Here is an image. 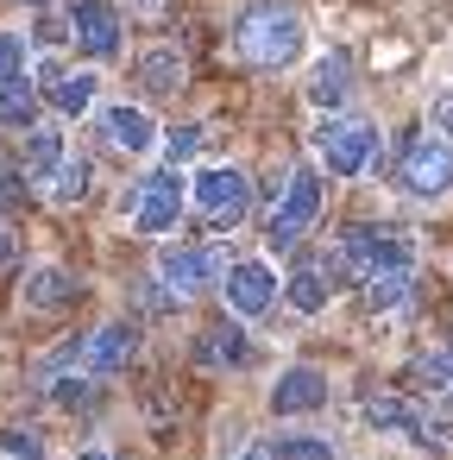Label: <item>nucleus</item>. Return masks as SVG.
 <instances>
[{
  "label": "nucleus",
  "mask_w": 453,
  "mask_h": 460,
  "mask_svg": "<svg viewBox=\"0 0 453 460\" xmlns=\"http://www.w3.org/2000/svg\"><path fill=\"white\" fill-rule=\"evenodd\" d=\"M189 202H196L208 221L233 227V221L252 208V183H246V171H233V164H208L202 177H189Z\"/></svg>",
  "instance_id": "7ed1b4c3"
},
{
  "label": "nucleus",
  "mask_w": 453,
  "mask_h": 460,
  "mask_svg": "<svg viewBox=\"0 0 453 460\" xmlns=\"http://www.w3.org/2000/svg\"><path fill=\"white\" fill-rule=\"evenodd\" d=\"M183 196H189V177H183V171L145 177L139 196H133V227H139L145 240H164V234L177 227V215H183Z\"/></svg>",
  "instance_id": "20e7f679"
},
{
  "label": "nucleus",
  "mask_w": 453,
  "mask_h": 460,
  "mask_svg": "<svg viewBox=\"0 0 453 460\" xmlns=\"http://www.w3.org/2000/svg\"><path fill=\"white\" fill-rule=\"evenodd\" d=\"M51 102H57V114H89V108H95V76H89V70L57 76V83H51Z\"/></svg>",
  "instance_id": "5701e85b"
},
{
  "label": "nucleus",
  "mask_w": 453,
  "mask_h": 460,
  "mask_svg": "<svg viewBox=\"0 0 453 460\" xmlns=\"http://www.w3.org/2000/svg\"><path fill=\"white\" fill-rule=\"evenodd\" d=\"M83 460H108V454H101V447H89V454H83Z\"/></svg>",
  "instance_id": "72a5a7b5"
},
{
  "label": "nucleus",
  "mask_w": 453,
  "mask_h": 460,
  "mask_svg": "<svg viewBox=\"0 0 453 460\" xmlns=\"http://www.w3.org/2000/svg\"><path fill=\"white\" fill-rule=\"evenodd\" d=\"M447 391H453V385H447Z\"/></svg>",
  "instance_id": "c9c22d12"
},
{
  "label": "nucleus",
  "mask_w": 453,
  "mask_h": 460,
  "mask_svg": "<svg viewBox=\"0 0 453 460\" xmlns=\"http://www.w3.org/2000/svg\"><path fill=\"white\" fill-rule=\"evenodd\" d=\"M371 146H378V133L365 127V120H321L315 127V152H321V164L334 171V177H359L365 164H371Z\"/></svg>",
  "instance_id": "39448f33"
},
{
  "label": "nucleus",
  "mask_w": 453,
  "mask_h": 460,
  "mask_svg": "<svg viewBox=\"0 0 453 460\" xmlns=\"http://www.w3.org/2000/svg\"><path fill=\"white\" fill-rule=\"evenodd\" d=\"M20 64H26V39L20 32H0V89L20 76Z\"/></svg>",
  "instance_id": "bb28decb"
},
{
  "label": "nucleus",
  "mask_w": 453,
  "mask_h": 460,
  "mask_svg": "<svg viewBox=\"0 0 453 460\" xmlns=\"http://www.w3.org/2000/svg\"><path fill=\"white\" fill-rule=\"evenodd\" d=\"M327 278H321V265H296V278H290V309L296 315H321L327 309Z\"/></svg>",
  "instance_id": "412c9836"
},
{
  "label": "nucleus",
  "mask_w": 453,
  "mask_h": 460,
  "mask_svg": "<svg viewBox=\"0 0 453 460\" xmlns=\"http://www.w3.org/2000/svg\"><path fill=\"white\" fill-rule=\"evenodd\" d=\"M133 353H139V328H133V322H108V328H95V334L83 341V372L108 378V372H120Z\"/></svg>",
  "instance_id": "9b49d317"
},
{
  "label": "nucleus",
  "mask_w": 453,
  "mask_h": 460,
  "mask_svg": "<svg viewBox=\"0 0 453 460\" xmlns=\"http://www.w3.org/2000/svg\"><path fill=\"white\" fill-rule=\"evenodd\" d=\"M346 89H353V83H346V58H340V51L309 70V102H315L321 114H334V108L346 102Z\"/></svg>",
  "instance_id": "dca6fc26"
},
{
  "label": "nucleus",
  "mask_w": 453,
  "mask_h": 460,
  "mask_svg": "<svg viewBox=\"0 0 453 460\" xmlns=\"http://www.w3.org/2000/svg\"><path fill=\"white\" fill-rule=\"evenodd\" d=\"M196 146H202V127H177V133H164V158H170V171H177V164H189V158H196Z\"/></svg>",
  "instance_id": "a878e982"
},
{
  "label": "nucleus",
  "mask_w": 453,
  "mask_h": 460,
  "mask_svg": "<svg viewBox=\"0 0 453 460\" xmlns=\"http://www.w3.org/2000/svg\"><path fill=\"white\" fill-rule=\"evenodd\" d=\"M271 460H334V447H327V435H283L271 447Z\"/></svg>",
  "instance_id": "b1692460"
},
{
  "label": "nucleus",
  "mask_w": 453,
  "mask_h": 460,
  "mask_svg": "<svg viewBox=\"0 0 453 460\" xmlns=\"http://www.w3.org/2000/svg\"><path fill=\"white\" fill-rule=\"evenodd\" d=\"M227 309L233 315H265L271 303H277V278H271V265H258V259H246V265H227Z\"/></svg>",
  "instance_id": "9d476101"
},
{
  "label": "nucleus",
  "mask_w": 453,
  "mask_h": 460,
  "mask_svg": "<svg viewBox=\"0 0 453 460\" xmlns=\"http://www.w3.org/2000/svg\"><path fill=\"white\" fill-rule=\"evenodd\" d=\"M447 385H453V353L415 359V391H447Z\"/></svg>",
  "instance_id": "393cba45"
},
{
  "label": "nucleus",
  "mask_w": 453,
  "mask_h": 460,
  "mask_svg": "<svg viewBox=\"0 0 453 460\" xmlns=\"http://www.w3.org/2000/svg\"><path fill=\"white\" fill-rule=\"evenodd\" d=\"M0 127H20V133L39 127V89L26 76H13L7 89H0Z\"/></svg>",
  "instance_id": "6ab92c4d"
},
{
  "label": "nucleus",
  "mask_w": 453,
  "mask_h": 460,
  "mask_svg": "<svg viewBox=\"0 0 453 460\" xmlns=\"http://www.w3.org/2000/svg\"><path fill=\"white\" fill-rule=\"evenodd\" d=\"M95 127H101V139L114 146V152H152L158 146V127H152V114L145 108H133V102H114V108H101L95 114Z\"/></svg>",
  "instance_id": "1a4fd4ad"
},
{
  "label": "nucleus",
  "mask_w": 453,
  "mask_h": 460,
  "mask_svg": "<svg viewBox=\"0 0 453 460\" xmlns=\"http://www.w3.org/2000/svg\"><path fill=\"white\" fill-rule=\"evenodd\" d=\"M434 127H447V133H453V102H434Z\"/></svg>",
  "instance_id": "c756f323"
},
{
  "label": "nucleus",
  "mask_w": 453,
  "mask_h": 460,
  "mask_svg": "<svg viewBox=\"0 0 453 460\" xmlns=\"http://www.w3.org/2000/svg\"><path fill=\"white\" fill-rule=\"evenodd\" d=\"M315 208H321V177L315 171H290V183H283V196H277V208H271V252H290L302 234H309V221H315Z\"/></svg>",
  "instance_id": "f03ea898"
},
{
  "label": "nucleus",
  "mask_w": 453,
  "mask_h": 460,
  "mask_svg": "<svg viewBox=\"0 0 453 460\" xmlns=\"http://www.w3.org/2000/svg\"><path fill=\"white\" fill-rule=\"evenodd\" d=\"M45 196H51L57 208H70V202H83V196H89V158H76V152H70V158L57 164V177L45 183Z\"/></svg>",
  "instance_id": "4be33fe9"
},
{
  "label": "nucleus",
  "mask_w": 453,
  "mask_h": 460,
  "mask_svg": "<svg viewBox=\"0 0 453 460\" xmlns=\"http://www.w3.org/2000/svg\"><path fill=\"white\" fill-rule=\"evenodd\" d=\"M7 460H45V435L39 429H7Z\"/></svg>",
  "instance_id": "cd10ccee"
},
{
  "label": "nucleus",
  "mask_w": 453,
  "mask_h": 460,
  "mask_svg": "<svg viewBox=\"0 0 453 460\" xmlns=\"http://www.w3.org/2000/svg\"><path fill=\"white\" fill-rule=\"evenodd\" d=\"M51 403H64V410H70V403H89V385H83V378H57V385H51Z\"/></svg>",
  "instance_id": "c85d7f7f"
},
{
  "label": "nucleus",
  "mask_w": 453,
  "mask_h": 460,
  "mask_svg": "<svg viewBox=\"0 0 453 460\" xmlns=\"http://www.w3.org/2000/svg\"><path fill=\"white\" fill-rule=\"evenodd\" d=\"M415 202H440L453 190V146L447 139H415L403 152V177H396Z\"/></svg>",
  "instance_id": "423d86ee"
},
{
  "label": "nucleus",
  "mask_w": 453,
  "mask_h": 460,
  "mask_svg": "<svg viewBox=\"0 0 453 460\" xmlns=\"http://www.w3.org/2000/svg\"><path fill=\"white\" fill-rule=\"evenodd\" d=\"M76 290H83V284H76L64 265H32V271H26V284H20V303H26V309H39V315H57V309H70V303H76Z\"/></svg>",
  "instance_id": "f8f14e48"
},
{
  "label": "nucleus",
  "mask_w": 453,
  "mask_h": 460,
  "mask_svg": "<svg viewBox=\"0 0 453 460\" xmlns=\"http://www.w3.org/2000/svg\"><path fill=\"white\" fill-rule=\"evenodd\" d=\"M409 284H415V265H371L365 271V303L371 309H396L409 296Z\"/></svg>",
  "instance_id": "a211bd4d"
},
{
  "label": "nucleus",
  "mask_w": 453,
  "mask_h": 460,
  "mask_svg": "<svg viewBox=\"0 0 453 460\" xmlns=\"http://www.w3.org/2000/svg\"><path fill=\"white\" fill-rule=\"evenodd\" d=\"M240 460H271V447H246V454H240Z\"/></svg>",
  "instance_id": "2f4dec72"
},
{
  "label": "nucleus",
  "mask_w": 453,
  "mask_h": 460,
  "mask_svg": "<svg viewBox=\"0 0 453 460\" xmlns=\"http://www.w3.org/2000/svg\"><path fill=\"white\" fill-rule=\"evenodd\" d=\"M139 83H145V95H177L183 89V58L177 51H145L139 58Z\"/></svg>",
  "instance_id": "aec40b11"
},
{
  "label": "nucleus",
  "mask_w": 453,
  "mask_h": 460,
  "mask_svg": "<svg viewBox=\"0 0 453 460\" xmlns=\"http://www.w3.org/2000/svg\"><path fill=\"white\" fill-rule=\"evenodd\" d=\"M133 7H145V13H152V7H164V0H133Z\"/></svg>",
  "instance_id": "473e14b6"
},
{
  "label": "nucleus",
  "mask_w": 453,
  "mask_h": 460,
  "mask_svg": "<svg viewBox=\"0 0 453 460\" xmlns=\"http://www.w3.org/2000/svg\"><path fill=\"white\" fill-rule=\"evenodd\" d=\"M240 51L258 64V70H283L302 58V20L290 7H277V0H258V7H246L240 20Z\"/></svg>",
  "instance_id": "f257e3e1"
},
{
  "label": "nucleus",
  "mask_w": 453,
  "mask_h": 460,
  "mask_svg": "<svg viewBox=\"0 0 453 460\" xmlns=\"http://www.w3.org/2000/svg\"><path fill=\"white\" fill-rule=\"evenodd\" d=\"M64 158H70V152H64V133H51V127H32V133H26V177H32V183H51Z\"/></svg>",
  "instance_id": "f3484780"
},
{
  "label": "nucleus",
  "mask_w": 453,
  "mask_h": 460,
  "mask_svg": "<svg viewBox=\"0 0 453 460\" xmlns=\"http://www.w3.org/2000/svg\"><path fill=\"white\" fill-rule=\"evenodd\" d=\"M221 271H227L221 246H164V259H158V278H164L177 296H196V290L221 284Z\"/></svg>",
  "instance_id": "0eeeda50"
},
{
  "label": "nucleus",
  "mask_w": 453,
  "mask_h": 460,
  "mask_svg": "<svg viewBox=\"0 0 453 460\" xmlns=\"http://www.w3.org/2000/svg\"><path fill=\"white\" fill-rule=\"evenodd\" d=\"M196 353H202V366H246V359H252V347H246V328H240V322H214V328H202Z\"/></svg>",
  "instance_id": "2eb2a0df"
},
{
  "label": "nucleus",
  "mask_w": 453,
  "mask_h": 460,
  "mask_svg": "<svg viewBox=\"0 0 453 460\" xmlns=\"http://www.w3.org/2000/svg\"><path fill=\"white\" fill-rule=\"evenodd\" d=\"M7 259H13V234H7V227H0V265H7Z\"/></svg>",
  "instance_id": "7c9ffc66"
},
{
  "label": "nucleus",
  "mask_w": 453,
  "mask_h": 460,
  "mask_svg": "<svg viewBox=\"0 0 453 460\" xmlns=\"http://www.w3.org/2000/svg\"><path fill=\"white\" fill-rule=\"evenodd\" d=\"M64 32H70L76 51H89V58H120V7H108V0H76Z\"/></svg>",
  "instance_id": "6e6552de"
},
{
  "label": "nucleus",
  "mask_w": 453,
  "mask_h": 460,
  "mask_svg": "<svg viewBox=\"0 0 453 460\" xmlns=\"http://www.w3.org/2000/svg\"><path fill=\"white\" fill-rule=\"evenodd\" d=\"M327 403V378L315 366H290L277 385H271V410L277 416H302V410H321Z\"/></svg>",
  "instance_id": "ddd939ff"
},
{
  "label": "nucleus",
  "mask_w": 453,
  "mask_h": 460,
  "mask_svg": "<svg viewBox=\"0 0 453 460\" xmlns=\"http://www.w3.org/2000/svg\"><path fill=\"white\" fill-rule=\"evenodd\" d=\"M26 7H45V0H26Z\"/></svg>",
  "instance_id": "f704fd0d"
},
{
  "label": "nucleus",
  "mask_w": 453,
  "mask_h": 460,
  "mask_svg": "<svg viewBox=\"0 0 453 460\" xmlns=\"http://www.w3.org/2000/svg\"><path fill=\"white\" fill-rule=\"evenodd\" d=\"M365 422H371L378 435H403V441H422V435H428L422 410L403 403V397H365Z\"/></svg>",
  "instance_id": "4468645a"
}]
</instances>
